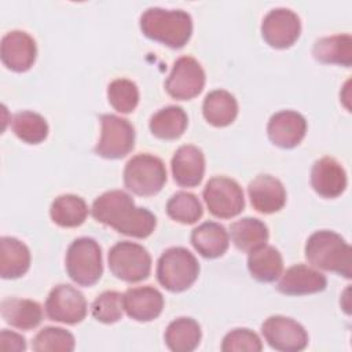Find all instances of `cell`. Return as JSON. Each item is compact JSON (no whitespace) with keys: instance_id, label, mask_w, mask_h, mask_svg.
<instances>
[{"instance_id":"1","label":"cell","mask_w":352,"mask_h":352,"mask_svg":"<svg viewBox=\"0 0 352 352\" xmlns=\"http://www.w3.org/2000/svg\"><path fill=\"white\" fill-rule=\"evenodd\" d=\"M91 213L98 223L140 239L151 235L157 224L155 216L148 209L136 206L132 197L122 190H110L99 195L92 204Z\"/></svg>"},{"instance_id":"2","label":"cell","mask_w":352,"mask_h":352,"mask_svg":"<svg viewBox=\"0 0 352 352\" xmlns=\"http://www.w3.org/2000/svg\"><path fill=\"white\" fill-rule=\"evenodd\" d=\"M143 34L170 48H182L192 33V19L184 10H165L150 7L140 15Z\"/></svg>"},{"instance_id":"3","label":"cell","mask_w":352,"mask_h":352,"mask_svg":"<svg viewBox=\"0 0 352 352\" xmlns=\"http://www.w3.org/2000/svg\"><path fill=\"white\" fill-rule=\"evenodd\" d=\"M305 258L315 268L331 271L344 278L352 276V252L346 241L329 230L315 231L304 248Z\"/></svg>"},{"instance_id":"4","label":"cell","mask_w":352,"mask_h":352,"mask_svg":"<svg viewBox=\"0 0 352 352\" xmlns=\"http://www.w3.org/2000/svg\"><path fill=\"white\" fill-rule=\"evenodd\" d=\"M199 264L195 256L186 248L166 249L157 263V279L162 287L179 293L188 289L198 278Z\"/></svg>"},{"instance_id":"5","label":"cell","mask_w":352,"mask_h":352,"mask_svg":"<svg viewBox=\"0 0 352 352\" xmlns=\"http://www.w3.org/2000/svg\"><path fill=\"white\" fill-rule=\"evenodd\" d=\"M65 265L67 275L80 286L95 285L103 274L102 250L94 238L74 239L66 252Z\"/></svg>"},{"instance_id":"6","label":"cell","mask_w":352,"mask_h":352,"mask_svg":"<svg viewBox=\"0 0 352 352\" xmlns=\"http://www.w3.org/2000/svg\"><path fill=\"white\" fill-rule=\"evenodd\" d=\"M166 182V169L161 158L140 153L132 157L124 168V184L136 195L150 197L161 191Z\"/></svg>"},{"instance_id":"7","label":"cell","mask_w":352,"mask_h":352,"mask_svg":"<svg viewBox=\"0 0 352 352\" xmlns=\"http://www.w3.org/2000/svg\"><path fill=\"white\" fill-rule=\"evenodd\" d=\"M107 261L111 274L128 283L147 279L151 271V256L147 249L129 241H121L111 246Z\"/></svg>"},{"instance_id":"8","label":"cell","mask_w":352,"mask_h":352,"mask_svg":"<svg viewBox=\"0 0 352 352\" xmlns=\"http://www.w3.org/2000/svg\"><path fill=\"white\" fill-rule=\"evenodd\" d=\"M202 197L209 212L219 219H231L245 208L241 186L227 176H213L209 179Z\"/></svg>"},{"instance_id":"9","label":"cell","mask_w":352,"mask_h":352,"mask_svg":"<svg viewBox=\"0 0 352 352\" xmlns=\"http://www.w3.org/2000/svg\"><path fill=\"white\" fill-rule=\"evenodd\" d=\"M100 139L95 146V153L107 160H118L129 154L135 146L133 125L116 114L100 117Z\"/></svg>"},{"instance_id":"10","label":"cell","mask_w":352,"mask_h":352,"mask_svg":"<svg viewBox=\"0 0 352 352\" xmlns=\"http://www.w3.org/2000/svg\"><path fill=\"white\" fill-rule=\"evenodd\" d=\"M44 308L51 320L65 324H77L87 315L84 294L67 283H60L51 289Z\"/></svg>"},{"instance_id":"11","label":"cell","mask_w":352,"mask_h":352,"mask_svg":"<svg viewBox=\"0 0 352 352\" xmlns=\"http://www.w3.org/2000/svg\"><path fill=\"white\" fill-rule=\"evenodd\" d=\"M261 334L267 344L280 352H298L308 345L305 329L292 318L272 315L261 324Z\"/></svg>"},{"instance_id":"12","label":"cell","mask_w":352,"mask_h":352,"mask_svg":"<svg viewBox=\"0 0 352 352\" xmlns=\"http://www.w3.org/2000/svg\"><path fill=\"white\" fill-rule=\"evenodd\" d=\"M205 87V72L192 56H180L165 81L166 92L179 100L195 98Z\"/></svg>"},{"instance_id":"13","label":"cell","mask_w":352,"mask_h":352,"mask_svg":"<svg viewBox=\"0 0 352 352\" xmlns=\"http://www.w3.org/2000/svg\"><path fill=\"white\" fill-rule=\"evenodd\" d=\"M301 32L298 15L285 7L272 8L261 23L263 38L274 48H287L296 43Z\"/></svg>"},{"instance_id":"14","label":"cell","mask_w":352,"mask_h":352,"mask_svg":"<svg viewBox=\"0 0 352 352\" xmlns=\"http://www.w3.org/2000/svg\"><path fill=\"white\" fill-rule=\"evenodd\" d=\"M37 55L34 38L23 30H11L6 33L0 44V58L4 66L12 72L29 70Z\"/></svg>"},{"instance_id":"15","label":"cell","mask_w":352,"mask_h":352,"mask_svg":"<svg viewBox=\"0 0 352 352\" xmlns=\"http://www.w3.org/2000/svg\"><path fill=\"white\" fill-rule=\"evenodd\" d=\"M307 121L294 110H282L271 116L267 133L270 140L282 148L296 147L305 136Z\"/></svg>"},{"instance_id":"16","label":"cell","mask_w":352,"mask_h":352,"mask_svg":"<svg viewBox=\"0 0 352 352\" xmlns=\"http://www.w3.org/2000/svg\"><path fill=\"white\" fill-rule=\"evenodd\" d=\"M124 311L138 322H150L158 318L164 308V296L153 286L131 287L122 294Z\"/></svg>"},{"instance_id":"17","label":"cell","mask_w":352,"mask_h":352,"mask_svg":"<svg viewBox=\"0 0 352 352\" xmlns=\"http://www.w3.org/2000/svg\"><path fill=\"white\" fill-rule=\"evenodd\" d=\"M252 206L260 213H275L286 204V190L282 182L271 175H258L248 186Z\"/></svg>"},{"instance_id":"18","label":"cell","mask_w":352,"mask_h":352,"mask_svg":"<svg viewBox=\"0 0 352 352\" xmlns=\"http://www.w3.org/2000/svg\"><path fill=\"white\" fill-rule=\"evenodd\" d=\"M327 286L326 276L305 264H296L280 274L276 289L287 296L314 294L324 290Z\"/></svg>"},{"instance_id":"19","label":"cell","mask_w":352,"mask_h":352,"mask_svg":"<svg viewBox=\"0 0 352 352\" xmlns=\"http://www.w3.org/2000/svg\"><path fill=\"white\" fill-rule=\"evenodd\" d=\"M175 182L182 187H195L202 182L205 173V157L194 144L180 146L170 161Z\"/></svg>"},{"instance_id":"20","label":"cell","mask_w":352,"mask_h":352,"mask_svg":"<svg viewBox=\"0 0 352 352\" xmlns=\"http://www.w3.org/2000/svg\"><path fill=\"white\" fill-rule=\"evenodd\" d=\"M311 186L320 197L336 198L346 187V173L337 160L323 157L312 165Z\"/></svg>"},{"instance_id":"21","label":"cell","mask_w":352,"mask_h":352,"mask_svg":"<svg viewBox=\"0 0 352 352\" xmlns=\"http://www.w3.org/2000/svg\"><path fill=\"white\" fill-rule=\"evenodd\" d=\"M191 243L202 257L216 258L227 252L230 236L221 224L205 221L191 231Z\"/></svg>"},{"instance_id":"22","label":"cell","mask_w":352,"mask_h":352,"mask_svg":"<svg viewBox=\"0 0 352 352\" xmlns=\"http://www.w3.org/2000/svg\"><path fill=\"white\" fill-rule=\"evenodd\" d=\"M30 267V250L14 236L0 239V275L4 279H15L28 272Z\"/></svg>"},{"instance_id":"23","label":"cell","mask_w":352,"mask_h":352,"mask_svg":"<svg viewBox=\"0 0 352 352\" xmlns=\"http://www.w3.org/2000/svg\"><path fill=\"white\" fill-rule=\"evenodd\" d=\"M0 311L8 324L21 330H32L37 327L43 319L40 304L28 298H4L0 304Z\"/></svg>"},{"instance_id":"24","label":"cell","mask_w":352,"mask_h":352,"mask_svg":"<svg viewBox=\"0 0 352 352\" xmlns=\"http://www.w3.org/2000/svg\"><path fill=\"white\" fill-rule=\"evenodd\" d=\"M312 55L322 63L349 67L352 65V37L348 33L322 37L315 41Z\"/></svg>"},{"instance_id":"25","label":"cell","mask_w":352,"mask_h":352,"mask_svg":"<svg viewBox=\"0 0 352 352\" xmlns=\"http://www.w3.org/2000/svg\"><path fill=\"white\" fill-rule=\"evenodd\" d=\"M248 268L258 282H274L283 271V258L275 246L264 245L249 253Z\"/></svg>"},{"instance_id":"26","label":"cell","mask_w":352,"mask_h":352,"mask_svg":"<svg viewBox=\"0 0 352 352\" xmlns=\"http://www.w3.org/2000/svg\"><path fill=\"white\" fill-rule=\"evenodd\" d=\"M202 113L213 126H227L236 118L238 102L228 91L214 89L205 96Z\"/></svg>"},{"instance_id":"27","label":"cell","mask_w":352,"mask_h":352,"mask_svg":"<svg viewBox=\"0 0 352 352\" xmlns=\"http://www.w3.org/2000/svg\"><path fill=\"white\" fill-rule=\"evenodd\" d=\"M201 326L192 318L182 316L172 320L164 334L166 346L173 352H191L201 342Z\"/></svg>"},{"instance_id":"28","label":"cell","mask_w":352,"mask_h":352,"mask_svg":"<svg viewBox=\"0 0 352 352\" xmlns=\"http://www.w3.org/2000/svg\"><path fill=\"white\" fill-rule=\"evenodd\" d=\"M188 124L186 111L180 106H166L155 111L148 121L151 133L164 140H173L183 135Z\"/></svg>"},{"instance_id":"29","label":"cell","mask_w":352,"mask_h":352,"mask_svg":"<svg viewBox=\"0 0 352 352\" xmlns=\"http://www.w3.org/2000/svg\"><path fill=\"white\" fill-rule=\"evenodd\" d=\"M230 235L232 243L239 250L250 253L252 250L267 243L268 228L261 220L256 217H243L231 224Z\"/></svg>"},{"instance_id":"30","label":"cell","mask_w":352,"mask_h":352,"mask_svg":"<svg viewBox=\"0 0 352 352\" xmlns=\"http://www.w3.org/2000/svg\"><path fill=\"white\" fill-rule=\"evenodd\" d=\"M88 214L85 201L74 194H63L56 197L50 208L51 220L60 227H77L84 223Z\"/></svg>"},{"instance_id":"31","label":"cell","mask_w":352,"mask_h":352,"mask_svg":"<svg viewBox=\"0 0 352 352\" xmlns=\"http://www.w3.org/2000/svg\"><path fill=\"white\" fill-rule=\"evenodd\" d=\"M14 133L25 143H41L48 135V124L43 116L34 111H19L11 117Z\"/></svg>"},{"instance_id":"32","label":"cell","mask_w":352,"mask_h":352,"mask_svg":"<svg viewBox=\"0 0 352 352\" xmlns=\"http://www.w3.org/2000/svg\"><path fill=\"white\" fill-rule=\"evenodd\" d=\"M166 213L175 221L182 224H194L202 217L204 209L195 194L177 191L166 202Z\"/></svg>"},{"instance_id":"33","label":"cell","mask_w":352,"mask_h":352,"mask_svg":"<svg viewBox=\"0 0 352 352\" xmlns=\"http://www.w3.org/2000/svg\"><path fill=\"white\" fill-rule=\"evenodd\" d=\"M74 345L76 340L70 331L52 326L41 329L32 341V349L36 352H72Z\"/></svg>"},{"instance_id":"34","label":"cell","mask_w":352,"mask_h":352,"mask_svg":"<svg viewBox=\"0 0 352 352\" xmlns=\"http://www.w3.org/2000/svg\"><path fill=\"white\" fill-rule=\"evenodd\" d=\"M107 99L114 110L128 114L139 103L138 85L128 78H116L107 87Z\"/></svg>"},{"instance_id":"35","label":"cell","mask_w":352,"mask_h":352,"mask_svg":"<svg viewBox=\"0 0 352 352\" xmlns=\"http://www.w3.org/2000/svg\"><path fill=\"white\" fill-rule=\"evenodd\" d=\"M92 316L102 323H116L122 318V294L114 290H107L99 294L92 302Z\"/></svg>"},{"instance_id":"36","label":"cell","mask_w":352,"mask_h":352,"mask_svg":"<svg viewBox=\"0 0 352 352\" xmlns=\"http://www.w3.org/2000/svg\"><path fill=\"white\" fill-rule=\"evenodd\" d=\"M261 349L263 344L260 337L245 327L228 331L221 342L223 352H260Z\"/></svg>"},{"instance_id":"37","label":"cell","mask_w":352,"mask_h":352,"mask_svg":"<svg viewBox=\"0 0 352 352\" xmlns=\"http://www.w3.org/2000/svg\"><path fill=\"white\" fill-rule=\"evenodd\" d=\"M26 349V340L18 333L3 329L0 333V351H11V352H22Z\"/></svg>"}]
</instances>
